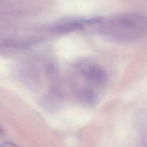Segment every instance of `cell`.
Instances as JSON below:
<instances>
[{
	"label": "cell",
	"mask_w": 147,
	"mask_h": 147,
	"mask_svg": "<svg viewBox=\"0 0 147 147\" xmlns=\"http://www.w3.org/2000/svg\"><path fill=\"white\" fill-rule=\"evenodd\" d=\"M3 133V131L2 129H1L0 128V134H2Z\"/></svg>",
	"instance_id": "obj_7"
},
{
	"label": "cell",
	"mask_w": 147,
	"mask_h": 147,
	"mask_svg": "<svg viewBox=\"0 0 147 147\" xmlns=\"http://www.w3.org/2000/svg\"><path fill=\"white\" fill-rule=\"evenodd\" d=\"M84 73L87 78L95 79L98 83H104L107 78L104 72L98 68H93L89 71L84 72Z\"/></svg>",
	"instance_id": "obj_2"
},
{
	"label": "cell",
	"mask_w": 147,
	"mask_h": 147,
	"mask_svg": "<svg viewBox=\"0 0 147 147\" xmlns=\"http://www.w3.org/2000/svg\"><path fill=\"white\" fill-rule=\"evenodd\" d=\"M84 26L82 24L79 22H73L69 24L60 26L57 28V30L60 33H66L74 29L82 30Z\"/></svg>",
	"instance_id": "obj_4"
},
{
	"label": "cell",
	"mask_w": 147,
	"mask_h": 147,
	"mask_svg": "<svg viewBox=\"0 0 147 147\" xmlns=\"http://www.w3.org/2000/svg\"><path fill=\"white\" fill-rule=\"evenodd\" d=\"M114 35L122 41L138 40L147 33V19L137 14L126 13L116 17L113 21Z\"/></svg>",
	"instance_id": "obj_1"
},
{
	"label": "cell",
	"mask_w": 147,
	"mask_h": 147,
	"mask_svg": "<svg viewBox=\"0 0 147 147\" xmlns=\"http://www.w3.org/2000/svg\"><path fill=\"white\" fill-rule=\"evenodd\" d=\"M102 20V18H100V17H96V18H92L90 19H82L81 20V21L84 23L92 24L101 22Z\"/></svg>",
	"instance_id": "obj_5"
},
{
	"label": "cell",
	"mask_w": 147,
	"mask_h": 147,
	"mask_svg": "<svg viewBox=\"0 0 147 147\" xmlns=\"http://www.w3.org/2000/svg\"><path fill=\"white\" fill-rule=\"evenodd\" d=\"M32 41H21L19 40L8 39L3 42V45L8 47L21 49L26 48L32 44Z\"/></svg>",
	"instance_id": "obj_3"
},
{
	"label": "cell",
	"mask_w": 147,
	"mask_h": 147,
	"mask_svg": "<svg viewBox=\"0 0 147 147\" xmlns=\"http://www.w3.org/2000/svg\"><path fill=\"white\" fill-rule=\"evenodd\" d=\"M0 147H20L19 146L16 145V144L14 143H12L9 142H3L1 146Z\"/></svg>",
	"instance_id": "obj_6"
}]
</instances>
